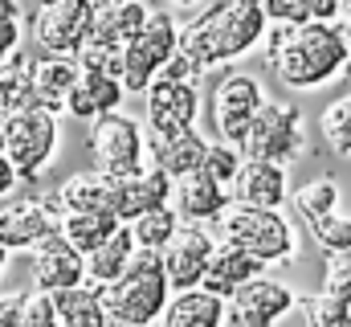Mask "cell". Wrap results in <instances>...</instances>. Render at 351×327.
Wrapping results in <instances>:
<instances>
[{
  "mask_svg": "<svg viewBox=\"0 0 351 327\" xmlns=\"http://www.w3.org/2000/svg\"><path fill=\"white\" fill-rule=\"evenodd\" d=\"M265 54H269L278 82L286 90H298V94L323 90L351 70V37L335 21L269 25Z\"/></svg>",
  "mask_w": 351,
  "mask_h": 327,
  "instance_id": "1",
  "label": "cell"
},
{
  "mask_svg": "<svg viewBox=\"0 0 351 327\" xmlns=\"http://www.w3.org/2000/svg\"><path fill=\"white\" fill-rule=\"evenodd\" d=\"M269 16L262 0H217L196 21L180 25V49L196 62V70H213L225 62L250 58L265 45Z\"/></svg>",
  "mask_w": 351,
  "mask_h": 327,
  "instance_id": "2",
  "label": "cell"
},
{
  "mask_svg": "<svg viewBox=\"0 0 351 327\" xmlns=\"http://www.w3.org/2000/svg\"><path fill=\"white\" fill-rule=\"evenodd\" d=\"M98 291L106 299V311L119 315L123 324L131 327L160 324V315H164V307L172 299V282L164 274V253L160 249H135L131 266L114 282H106Z\"/></svg>",
  "mask_w": 351,
  "mask_h": 327,
  "instance_id": "3",
  "label": "cell"
},
{
  "mask_svg": "<svg viewBox=\"0 0 351 327\" xmlns=\"http://www.w3.org/2000/svg\"><path fill=\"white\" fill-rule=\"evenodd\" d=\"M217 229L225 242L241 245L265 266H286L298 258V229L290 225V217H282V209H258L233 201L217 217Z\"/></svg>",
  "mask_w": 351,
  "mask_h": 327,
  "instance_id": "4",
  "label": "cell"
},
{
  "mask_svg": "<svg viewBox=\"0 0 351 327\" xmlns=\"http://www.w3.org/2000/svg\"><path fill=\"white\" fill-rule=\"evenodd\" d=\"M86 148L94 152V164L106 172V176H135L143 172L152 156H147V123L123 115V111H110V115H98L90 123Z\"/></svg>",
  "mask_w": 351,
  "mask_h": 327,
  "instance_id": "5",
  "label": "cell"
},
{
  "mask_svg": "<svg viewBox=\"0 0 351 327\" xmlns=\"http://www.w3.org/2000/svg\"><path fill=\"white\" fill-rule=\"evenodd\" d=\"M306 152V131H302V111L294 102H269L265 98L241 139L245 160H269V164H294Z\"/></svg>",
  "mask_w": 351,
  "mask_h": 327,
  "instance_id": "6",
  "label": "cell"
},
{
  "mask_svg": "<svg viewBox=\"0 0 351 327\" xmlns=\"http://www.w3.org/2000/svg\"><path fill=\"white\" fill-rule=\"evenodd\" d=\"M58 144H62V127H58V115L45 106L8 115L4 123V156L21 172V180H37L53 164Z\"/></svg>",
  "mask_w": 351,
  "mask_h": 327,
  "instance_id": "7",
  "label": "cell"
},
{
  "mask_svg": "<svg viewBox=\"0 0 351 327\" xmlns=\"http://www.w3.org/2000/svg\"><path fill=\"white\" fill-rule=\"evenodd\" d=\"M176 49H180L176 16L164 12V8H152L139 37L131 45H123V86H127V94H147V86L160 78V70L168 66V58Z\"/></svg>",
  "mask_w": 351,
  "mask_h": 327,
  "instance_id": "8",
  "label": "cell"
},
{
  "mask_svg": "<svg viewBox=\"0 0 351 327\" xmlns=\"http://www.w3.org/2000/svg\"><path fill=\"white\" fill-rule=\"evenodd\" d=\"M90 29H94L90 0H53V4H37L33 12V41L41 54L74 58L90 41Z\"/></svg>",
  "mask_w": 351,
  "mask_h": 327,
  "instance_id": "9",
  "label": "cell"
},
{
  "mask_svg": "<svg viewBox=\"0 0 351 327\" xmlns=\"http://www.w3.org/2000/svg\"><path fill=\"white\" fill-rule=\"evenodd\" d=\"M262 102H265V86L254 74L221 78L217 90H213V131H217V139L241 148V139H245V131H250Z\"/></svg>",
  "mask_w": 351,
  "mask_h": 327,
  "instance_id": "10",
  "label": "cell"
},
{
  "mask_svg": "<svg viewBox=\"0 0 351 327\" xmlns=\"http://www.w3.org/2000/svg\"><path fill=\"white\" fill-rule=\"evenodd\" d=\"M217 249V238L208 234V225L200 221H180V229L172 234V242L164 245V274L176 291H192L204 282V270H208V258Z\"/></svg>",
  "mask_w": 351,
  "mask_h": 327,
  "instance_id": "11",
  "label": "cell"
},
{
  "mask_svg": "<svg viewBox=\"0 0 351 327\" xmlns=\"http://www.w3.org/2000/svg\"><path fill=\"white\" fill-rule=\"evenodd\" d=\"M62 229V205L45 196H16L0 205V245L4 249H29L45 234Z\"/></svg>",
  "mask_w": 351,
  "mask_h": 327,
  "instance_id": "12",
  "label": "cell"
},
{
  "mask_svg": "<svg viewBox=\"0 0 351 327\" xmlns=\"http://www.w3.org/2000/svg\"><path fill=\"white\" fill-rule=\"evenodd\" d=\"M294 307H298V295L286 282L258 274L254 282H245L229 299V319L237 327H274V324H282Z\"/></svg>",
  "mask_w": 351,
  "mask_h": 327,
  "instance_id": "13",
  "label": "cell"
},
{
  "mask_svg": "<svg viewBox=\"0 0 351 327\" xmlns=\"http://www.w3.org/2000/svg\"><path fill=\"white\" fill-rule=\"evenodd\" d=\"M147 131L156 135H176V131H192L196 115H200V90L196 82H168L156 78L147 86Z\"/></svg>",
  "mask_w": 351,
  "mask_h": 327,
  "instance_id": "14",
  "label": "cell"
},
{
  "mask_svg": "<svg viewBox=\"0 0 351 327\" xmlns=\"http://www.w3.org/2000/svg\"><path fill=\"white\" fill-rule=\"evenodd\" d=\"M29 253V270L37 291H62V286H78L86 282V253H78L74 245L62 238V229L45 234L37 245L25 249Z\"/></svg>",
  "mask_w": 351,
  "mask_h": 327,
  "instance_id": "15",
  "label": "cell"
},
{
  "mask_svg": "<svg viewBox=\"0 0 351 327\" xmlns=\"http://www.w3.org/2000/svg\"><path fill=\"white\" fill-rule=\"evenodd\" d=\"M110 180H114V217H119V221H135V217L147 213V209L172 205L176 180L164 168H156V164H147V168L135 172V176H110Z\"/></svg>",
  "mask_w": 351,
  "mask_h": 327,
  "instance_id": "16",
  "label": "cell"
},
{
  "mask_svg": "<svg viewBox=\"0 0 351 327\" xmlns=\"http://www.w3.org/2000/svg\"><path fill=\"white\" fill-rule=\"evenodd\" d=\"M172 201H176V213L184 221H200V225H217V217L233 205V192L229 184H221L217 176H208L204 168L180 176L172 188Z\"/></svg>",
  "mask_w": 351,
  "mask_h": 327,
  "instance_id": "17",
  "label": "cell"
},
{
  "mask_svg": "<svg viewBox=\"0 0 351 327\" xmlns=\"http://www.w3.org/2000/svg\"><path fill=\"white\" fill-rule=\"evenodd\" d=\"M258 274H265V262H258L254 253H245L241 245L225 242V238H217V249H213V258H208V270H204V291H213V295H221L225 303L245 286V282H254Z\"/></svg>",
  "mask_w": 351,
  "mask_h": 327,
  "instance_id": "18",
  "label": "cell"
},
{
  "mask_svg": "<svg viewBox=\"0 0 351 327\" xmlns=\"http://www.w3.org/2000/svg\"><path fill=\"white\" fill-rule=\"evenodd\" d=\"M229 192H233V201H241V205H258V209H282V205L290 201V176H286V164L245 160Z\"/></svg>",
  "mask_w": 351,
  "mask_h": 327,
  "instance_id": "19",
  "label": "cell"
},
{
  "mask_svg": "<svg viewBox=\"0 0 351 327\" xmlns=\"http://www.w3.org/2000/svg\"><path fill=\"white\" fill-rule=\"evenodd\" d=\"M123 98H127L123 78L82 70L78 82H74V90H70V98H66V115H74V119H82V123H94L98 115L119 111V106H123Z\"/></svg>",
  "mask_w": 351,
  "mask_h": 327,
  "instance_id": "20",
  "label": "cell"
},
{
  "mask_svg": "<svg viewBox=\"0 0 351 327\" xmlns=\"http://www.w3.org/2000/svg\"><path fill=\"white\" fill-rule=\"evenodd\" d=\"M204 152H208V139L192 127V131H176V135H156L147 131V156L156 168H164L172 180L196 172L204 164Z\"/></svg>",
  "mask_w": 351,
  "mask_h": 327,
  "instance_id": "21",
  "label": "cell"
},
{
  "mask_svg": "<svg viewBox=\"0 0 351 327\" xmlns=\"http://www.w3.org/2000/svg\"><path fill=\"white\" fill-rule=\"evenodd\" d=\"M53 201L62 205V213H114V180L102 168L74 172L53 192Z\"/></svg>",
  "mask_w": 351,
  "mask_h": 327,
  "instance_id": "22",
  "label": "cell"
},
{
  "mask_svg": "<svg viewBox=\"0 0 351 327\" xmlns=\"http://www.w3.org/2000/svg\"><path fill=\"white\" fill-rule=\"evenodd\" d=\"M229 315V303L204 286L192 291H176L160 315V327H221Z\"/></svg>",
  "mask_w": 351,
  "mask_h": 327,
  "instance_id": "23",
  "label": "cell"
},
{
  "mask_svg": "<svg viewBox=\"0 0 351 327\" xmlns=\"http://www.w3.org/2000/svg\"><path fill=\"white\" fill-rule=\"evenodd\" d=\"M78 62L74 58H62V54H41L33 62V86H37V106L62 115L66 111V98L78 82Z\"/></svg>",
  "mask_w": 351,
  "mask_h": 327,
  "instance_id": "24",
  "label": "cell"
},
{
  "mask_svg": "<svg viewBox=\"0 0 351 327\" xmlns=\"http://www.w3.org/2000/svg\"><path fill=\"white\" fill-rule=\"evenodd\" d=\"M147 12H152V4H143V0L102 4V8H94V29H90V37H94V41H110V45H131V41L139 37V29L147 25Z\"/></svg>",
  "mask_w": 351,
  "mask_h": 327,
  "instance_id": "25",
  "label": "cell"
},
{
  "mask_svg": "<svg viewBox=\"0 0 351 327\" xmlns=\"http://www.w3.org/2000/svg\"><path fill=\"white\" fill-rule=\"evenodd\" d=\"M135 234H131V225L123 221L106 242L98 245V249H90L86 253V282L90 286H106V282H114L127 266H131V258H135Z\"/></svg>",
  "mask_w": 351,
  "mask_h": 327,
  "instance_id": "26",
  "label": "cell"
},
{
  "mask_svg": "<svg viewBox=\"0 0 351 327\" xmlns=\"http://www.w3.org/2000/svg\"><path fill=\"white\" fill-rule=\"evenodd\" d=\"M49 295H53V307H58L62 327H106V319H110L102 291L90 286V282L62 286V291H49Z\"/></svg>",
  "mask_w": 351,
  "mask_h": 327,
  "instance_id": "27",
  "label": "cell"
},
{
  "mask_svg": "<svg viewBox=\"0 0 351 327\" xmlns=\"http://www.w3.org/2000/svg\"><path fill=\"white\" fill-rule=\"evenodd\" d=\"M37 106V86H33V62L21 54L0 66V115H21Z\"/></svg>",
  "mask_w": 351,
  "mask_h": 327,
  "instance_id": "28",
  "label": "cell"
},
{
  "mask_svg": "<svg viewBox=\"0 0 351 327\" xmlns=\"http://www.w3.org/2000/svg\"><path fill=\"white\" fill-rule=\"evenodd\" d=\"M123 221L114 213H62V238L74 245L78 253H90L106 242Z\"/></svg>",
  "mask_w": 351,
  "mask_h": 327,
  "instance_id": "29",
  "label": "cell"
},
{
  "mask_svg": "<svg viewBox=\"0 0 351 327\" xmlns=\"http://www.w3.org/2000/svg\"><path fill=\"white\" fill-rule=\"evenodd\" d=\"M290 201H294V213L311 225V221H319V217L335 213V209H339V201H343V192H339V184H335L331 176H319V180H311V184L294 188V192H290Z\"/></svg>",
  "mask_w": 351,
  "mask_h": 327,
  "instance_id": "30",
  "label": "cell"
},
{
  "mask_svg": "<svg viewBox=\"0 0 351 327\" xmlns=\"http://www.w3.org/2000/svg\"><path fill=\"white\" fill-rule=\"evenodd\" d=\"M180 213H176V205H160V209H147V213H139L135 221H127L131 225V234H135V245L139 249H164V245L172 242V234L180 229Z\"/></svg>",
  "mask_w": 351,
  "mask_h": 327,
  "instance_id": "31",
  "label": "cell"
},
{
  "mask_svg": "<svg viewBox=\"0 0 351 327\" xmlns=\"http://www.w3.org/2000/svg\"><path fill=\"white\" fill-rule=\"evenodd\" d=\"M319 127H323V139L335 156H351V90L323 111Z\"/></svg>",
  "mask_w": 351,
  "mask_h": 327,
  "instance_id": "32",
  "label": "cell"
},
{
  "mask_svg": "<svg viewBox=\"0 0 351 327\" xmlns=\"http://www.w3.org/2000/svg\"><path fill=\"white\" fill-rule=\"evenodd\" d=\"M306 229H311V238H315V245H319L323 253L351 249V213H343V209H335V213H327V217L311 221Z\"/></svg>",
  "mask_w": 351,
  "mask_h": 327,
  "instance_id": "33",
  "label": "cell"
},
{
  "mask_svg": "<svg viewBox=\"0 0 351 327\" xmlns=\"http://www.w3.org/2000/svg\"><path fill=\"white\" fill-rule=\"evenodd\" d=\"M302 315H306V327H351V303L319 291L302 303Z\"/></svg>",
  "mask_w": 351,
  "mask_h": 327,
  "instance_id": "34",
  "label": "cell"
},
{
  "mask_svg": "<svg viewBox=\"0 0 351 327\" xmlns=\"http://www.w3.org/2000/svg\"><path fill=\"white\" fill-rule=\"evenodd\" d=\"M74 62H78V70H90V74H114V78H123V45L90 37L86 45L74 54Z\"/></svg>",
  "mask_w": 351,
  "mask_h": 327,
  "instance_id": "35",
  "label": "cell"
},
{
  "mask_svg": "<svg viewBox=\"0 0 351 327\" xmlns=\"http://www.w3.org/2000/svg\"><path fill=\"white\" fill-rule=\"evenodd\" d=\"M241 164H245V156H241V148L237 144H225V139H213L208 144V152H204V172L208 176H217L221 184H229L233 188V180H237V172H241Z\"/></svg>",
  "mask_w": 351,
  "mask_h": 327,
  "instance_id": "36",
  "label": "cell"
},
{
  "mask_svg": "<svg viewBox=\"0 0 351 327\" xmlns=\"http://www.w3.org/2000/svg\"><path fill=\"white\" fill-rule=\"evenodd\" d=\"M21 37H25V8H21V0H0V66L21 54Z\"/></svg>",
  "mask_w": 351,
  "mask_h": 327,
  "instance_id": "37",
  "label": "cell"
},
{
  "mask_svg": "<svg viewBox=\"0 0 351 327\" xmlns=\"http://www.w3.org/2000/svg\"><path fill=\"white\" fill-rule=\"evenodd\" d=\"M323 291L351 303V249L339 253H327V266H323Z\"/></svg>",
  "mask_w": 351,
  "mask_h": 327,
  "instance_id": "38",
  "label": "cell"
},
{
  "mask_svg": "<svg viewBox=\"0 0 351 327\" xmlns=\"http://www.w3.org/2000/svg\"><path fill=\"white\" fill-rule=\"evenodd\" d=\"M269 25H306L315 21V0H262Z\"/></svg>",
  "mask_w": 351,
  "mask_h": 327,
  "instance_id": "39",
  "label": "cell"
},
{
  "mask_svg": "<svg viewBox=\"0 0 351 327\" xmlns=\"http://www.w3.org/2000/svg\"><path fill=\"white\" fill-rule=\"evenodd\" d=\"M21 327H62L58 307H53V295H49V291H33V295H25V315H21Z\"/></svg>",
  "mask_w": 351,
  "mask_h": 327,
  "instance_id": "40",
  "label": "cell"
},
{
  "mask_svg": "<svg viewBox=\"0 0 351 327\" xmlns=\"http://www.w3.org/2000/svg\"><path fill=\"white\" fill-rule=\"evenodd\" d=\"M200 74L204 70H196V62L184 49H176L172 58H168V66L160 70V78H168V82H200Z\"/></svg>",
  "mask_w": 351,
  "mask_h": 327,
  "instance_id": "41",
  "label": "cell"
},
{
  "mask_svg": "<svg viewBox=\"0 0 351 327\" xmlns=\"http://www.w3.org/2000/svg\"><path fill=\"white\" fill-rule=\"evenodd\" d=\"M25 315V291H4L0 295V327H21Z\"/></svg>",
  "mask_w": 351,
  "mask_h": 327,
  "instance_id": "42",
  "label": "cell"
},
{
  "mask_svg": "<svg viewBox=\"0 0 351 327\" xmlns=\"http://www.w3.org/2000/svg\"><path fill=\"white\" fill-rule=\"evenodd\" d=\"M16 184H21V172H16L12 160L0 152V201H4V196H12V188H16Z\"/></svg>",
  "mask_w": 351,
  "mask_h": 327,
  "instance_id": "43",
  "label": "cell"
},
{
  "mask_svg": "<svg viewBox=\"0 0 351 327\" xmlns=\"http://www.w3.org/2000/svg\"><path fill=\"white\" fill-rule=\"evenodd\" d=\"M335 25L351 37V0H339V16H335Z\"/></svg>",
  "mask_w": 351,
  "mask_h": 327,
  "instance_id": "44",
  "label": "cell"
},
{
  "mask_svg": "<svg viewBox=\"0 0 351 327\" xmlns=\"http://www.w3.org/2000/svg\"><path fill=\"white\" fill-rule=\"evenodd\" d=\"M4 123H8V115H0V152H4Z\"/></svg>",
  "mask_w": 351,
  "mask_h": 327,
  "instance_id": "45",
  "label": "cell"
},
{
  "mask_svg": "<svg viewBox=\"0 0 351 327\" xmlns=\"http://www.w3.org/2000/svg\"><path fill=\"white\" fill-rule=\"evenodd\" d=\"M8 253H12V249H4V245H0V274H4V262H8Z\"/></svg>",
  "mask_w": 351,
  "mask_h": 327,
  "instance_id": "46",
  "label": "cell"
},
{
  "mask_svg": "<svg viewBox=\"0 0 351 327\" xmlns=\"http://www.w3.org/2000/svg\"><path fill=\"white\" fill-rule=\"evenodd\" d=\"M94 8H102V4H123V0H90Z\"/></svg>",
  "mask_w": 351,
  "mask_h": 327,
  "instance_id": "47",
  "label": "cell"
},
{
  "mask_svg": "<svg viewBox=\"0 0 351 327\" xmlns=\"http://www.w3.org/2000/svg\"><path fill=\"white\" fill-rule=\"evenodd\" d=\"M172 4H196V0H172Z\"/></svg>",
  "mask_w": 351,
  "mask_h": 327,
  "instance_id": "48",
  "label": "cell"
},
{
  "mask_svg": "<svg viewBox=\"0 0 351 327\" xmlns=\"http://www.w3.org/2000/svg\"><path fill=\"white\" fill-rule=\"evenodd\" d=\"M37 4H53V0H37Z\"/></svg>",
  "mask_w": 351,
  "mask_h": 327,
  "instance_id": "49",
  "label": "cell"
}]
</instances>
